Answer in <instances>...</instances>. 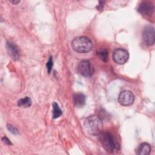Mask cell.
Here are the masks:
<instances>
[{"mask_svg": "<svg viewBox=\"0 0 155 155\" xmlns=\"http://www.w3.org/2000/svg\"><path fill=\"white\" fill-rule=\"evenodd\" d=\"M53 65V59H52V56H50L49 57V59L48 60V62L46 64V67H47V71L48 73H50L52 67Z\"/></svg>", "mask_w": 155, "mask_h": 155, "instance_id": "obj_15", "label": "cell"}, {"mask_svg": "<svg viewBox=\"0 0 155 155\" xmlns=\"http://www.w3.org/2000/svg\"><path fill=\"white\" fill-rule=\"evenodd\" d=\"M52 105H53V118L56 119L61 116L62 112L61 109L60 108V107H59L58 104L56 102H54L52 104Z\"/></svg>", "mask_w": 155, "mask_h": 155, "instance_id": "obj_14", "label": "cell"}, {"mask_svg": "<svg viewBox=\"0 0 155 155\" xmlns=\"http://www.w3.org/2000/svg\"><path fill=\"white\" fill-rule=\"evenodd\" d=\"M134 101V96L129 90H123L119 95L118 102L123 106H130L132 105Z\"/></svg>", "mask_w": 155, "mask_h": 155, "instance_id": "obj_6", "label": "cell"}, {"mask_svg": "<svg viewBox=\"0 0 155 155\" xmlns=\"http://www.w3.org/2000/svg\"><path fill=\"white\" fill-rule=\"evenodd\" d=\"M79 73L85 77H90L94 73V68L91 63L87 60L81 61L78 66Z\"/></svg>", "mask_w": 155, "mask_h": 155, "instance_id": "obj_4", "label": "cell"}, {"mask_svg": "<svg viewBox=\"0 0 155 155\" xmlns=\"http://www.w3.org/2000/svg\"><path fill=\"white\" fill-rule=\"evenodd\" d=\"M32 102L30 97H25L24 98H21L18 101V105L21 107L27 108L31 105Z\"/></svg>", "mask_w": 155, "mask_h": 155, "instance_id": "obj_13", "label": "cell"}, {"mask_svg": "<svg viewBox=\"0 0 155 155\" xmlns=\"http://www.w3.org/2000/svg\"><path fill=\"white\" fill-rule=\"evenodd\" d=\"M128 52L123 48H117L113 53V59L114 61L118 64H124L128 59Z\"/></svg>", "mask_w": 155, "mask_h": 155, "instance_id": "obj_7", "label": "cell"}, {"mask_svg": "<svg viewBox=\"0 0 155 155\" xmlns=\"http://www.w3.org/2000/svg\"><path fill=\"white\" fill-rule=\"evenodd\" d=\"M73 102L76 107H82L85 104V96L82 93H75L73 96Z\"/></svg>", "mask_w": 155, "mask_h": 155, "instance_id": "obj_10", "label": "cell"}, {"mask_svg": "<svg viewBox=\"0 0 155 155\" xmlns=\"http://www.w3.org/2000/svg\"><path fill=\"white\" fill-rule=\"evenodd\" d=\"M2 142L6 144V145H12V142H10V140L6 137V136H4L3 137H2Z\"/></svg>", "mask_w": 155, "mask_h": 155, "instance_id": "obj_18", "label": "cell"}, {"mask_svg": "<svg viewBox=\"0 0 155 155\" xmlns=\"http://www.w3.org/2000/svg\"><path fill=\"white\" fill-rule=\"evenodd\" d=\"M151 147L147 142L140 143L137 150V154L139 155H148L151 152Z\"/></svg>", "mask_w": 155, "mask_h": 155, "instance_id": "obj_11", "label": "cell"}, {"mask_svg": "<svg viewBox=\"0 0 155 155\" xmlns=\"http://www.w3.org/2000/svg\"><path fill=\"white\" fill-rule=\"evenodd\" d=\"M10 2H11L12 4L16 5V4H19V3L20 2V1H16V0H15V1H14V0H13V1H10Z\"/></svg>", "mask_w": 155, "mask_h": 155, "instance_id": "obj_19", "label": "cell"}, {"mask_svg": "<svg viewBox=\"0 0 155 155\" xmlns=\"http://www.w3.org/2000/svg\"><path fill=\"white\" fill-rule=\"evenodd\" d=\"M142 39L144 43L147 45H152L154 44L155 32L153 26L148 25L143 30Z\"/></svg>", "mask_w": 155, "mask_h": 155, "instance_id": "obj_5", "label": "cell"}, {"mask_svg": "<svg viewBox=\"0 0 155 155\" xmlns=\"http://www.w3.org/2000/svg\"><path fill=\"white\" fill-rule=\"evenodd\" d=\"M84 126L85 130L90 134L94 136H98L103 129V124L102 120L97 116H90L84 121Z\"/></svg>", "mask_w": 155, "mask_h": 155, "instance_id": "obj_2", "label": "cell"}, {"mask_svg": "<svg viewBox=\"0 0 155 155\" xmlns=\"http://www.w3.org/2000/svg\"><path fill=\"white\" fill-rule=\"evenodd\" d=\"M6 48L9 56L13 61H18L20 57V53L18 47L12 42L7 41Z\"/></svg>", "mask_w": 155, "mask_h": 155, "instance_id": "obj_9", "label": "cell"}, {"mask_svg": "<svg viewBox=\"0 0 155 155\" xmlns=\"http://www.w3.org/2000/svg\"><path fill=\"white\" fill-rule=\"evenodd\" d=\"M96 54L99 57V58L104 62H107L108 59V52L107 49L103 48H100L96 51Z\"/></svg>", "mask_w": 155, "mask_h": 155, "instance_id": "obj_12", "label": "cell"}, {"mask_svg": "<svg viewBox=\"0 0 155 155\" xmlns=\"http://www.w3.org/2000/svg\"><path fill=\"white\" fill-rule=\"evenodd\" d=\"M105 1H99V4L96 7V8L100 11H102L104 7V5L105 4Z\"/></svg>", "mask_w": 155, "mask_h": 155, "instance_id": "obj_17", "label": "cell"}, {"mask_svg": "<svg viewBox=\"0 0 155 155\" xmlns=\"http://www.w3.org/2000/svg\"><path fill=\"white\" fill-rule=\"evenodd\" d=\"M71 47L76 52L85 53L91 50L93 48V42L86 36H78L73 40Z\"/></svg>", "mask_w": 155, "mask_h": 155, "instance_id": "obj_3", "label": "cell"}, {"mask_svg": "<svg viewBox=\"0 0 155 155\" xmlns=\"http://www.w3.org/2000/svg\"><path fill=\"white\" fill-rule=\"evenodd\" d=\"M98 136L101 143L107 151L111 153L120 149L119 143L110 132L102 131Z\"/></svg>", "mask_w": 155, "mask_h": 155, "instance_id": "obj_1", "label": "cell"}, {"mask_svg": "<svg viewBox=\"0 0 155 155\" xmlns=\"http://www.w3.org/2000/svg\"><path fill=\"white\" fill-rule=\"evenodd\" d=\"M154 8V5L151 2L143 1L139 5L137 11L143 15L150 16L153 13Z\"/></svg>", "mask_w": 155, "mask_h": 155, "instance_id": "obj_8", "label": "cell"}, {"mask_svg": "<svg viewBox=\"0 0 155 155\" xmlns=\"http://www.w3.org/2000/svg\"><path fill=\"white\" fill-rule=\"evenodd\" d=\"M7 128L8 130L9 131H10L12 133H13L14 134H17L19 133L18 130L11 124H7Z\"/></svg>", "mask_w": 155, "mask_h": 155, "instance_id": "obj_16", "label": "cell"}]
</instances>
